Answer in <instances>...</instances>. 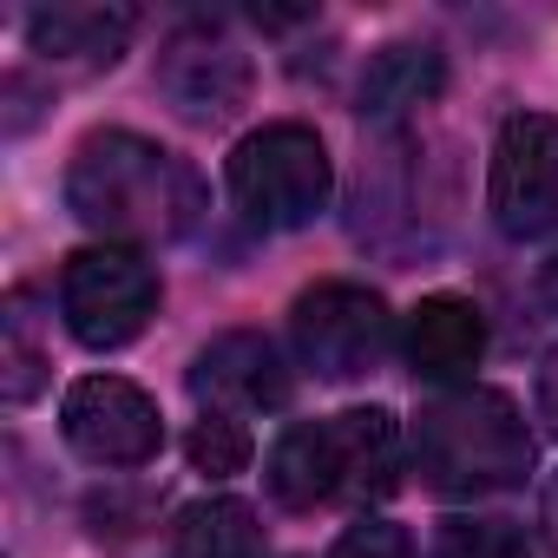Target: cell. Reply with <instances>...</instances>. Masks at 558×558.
Listing matches in <instances>:
<instances>
[{"instance_id":"cell-13","label":"cell","mask_w":558,"mask_h":558,"mask_svg":"<svg viewBox=\"0 0 558 558\" xmlns=\"http://www.w3.org/2000/svg\"><path fill=\"white\" fill-rule=\"evenodd\" d=\"M440 80H447V60H440V47H427V40H395V47H381V53H368V66H362V119H401V112H414V106H427L434 93H440Z\"/></svg>"},{"instance_id":"cell-21","label":"cell","mask_w":558,"mask_h":558,"mask_svg":"<svg viewBox=\"0 0 558 558\" xmlns=\"http://www.w3.org/2000/svg\"><path fill=\"white\" fill-rule=\"evenodd\" d=\"M538 296H545V310H558V250L538 263Z\"/></svg>"},{"instance_id":"cell-16","label":"cell","mask_w":558,"mask_h":558,"mask_svg":"<svg viewBox=\"0 0 558 558\" xmlns=\"http://www.w3.org/2000/svg\"><path fill=\"white\" fill-rule=\"evenodd\" d=\"M427 558H525V532H519L512 519H473V512H453V519H440Z\"/></svg>"},{"instance_id":"cell-7","label":"cell","mask_w":558,"mask_h":558,"mask_svg":"<svg viewBox=\"0 0 558 558\" xmlns=\"http://www.w3.org/2000/svg\"><path fill=\"white\" fill-rule=\"evenodd\" d=\"M493 223L512 243L558 230V119L512 112L493 138V178H486Z\"/></svg>"},{"instance_id":"cell-19","label":"cell","mask_w":558,"mask_h":558,"mask_svg":"<svg viewBox=\"0 0 558 558\" xmlns=\"http://www.w3.org/2000/svg\"><path fill=\"white\" fill-rule=\"evenodd\" d=\"M538 414H545V427L558 434V349L538 362Z\"/></svg>"},{"instance_id":"cell-20","label":"cell","mask_w":558,"mask_h":558,"mask_svg":"<svg viewBox=\"0 0 558 558\" xmlns=\"http://www.w3.org/2000/svg\"><path fill=\"white\" fill-rule=\"evenodd\" d=\"M538 532H545V545L558 551V473L545 480V499H538Z\"/></svg>"},{"instance_id":"cell-4","label":"cell","mask_w":558,"mask_h":558,"mask_svg":"<svg viewBox=\"0 0 558 558\" xmlns=\"http://www.w3.org/2000/svg\"><path fill=\"white\" fill-rule=\"evenodd\" d=\"M223 184H230V204L243 210V223H256V230H303V223H316L329 210L336 165H329V145H323L316 125L276 119V125H256L230 151Z\"/></svg>"},{"instance_id":"cell-18","label":"cell","mask_w":558,"mask_h":558,"mask_svg":"<svg viewBox=\"0 0 558 558\" xmlns=\"http://www.w3.org/2000/svg\"><path fill=\"white\" fill-rule=\"evenodd\" d=\"M329 558H421V551H414V538H408L401 525H388V519H355V525L336 538Z\"/></svg>"},{"instance_id":"cell-15","label":"cell","mask_w":558,"mask_h":558,"mask_svg":"<svg viewBox=\"0 0 558 558\" xmlns=\"http://www.w3.org/2000/svg\"><path fill=\"white\" fill-rule=\"evenodd\" d=\"M47 349L34 336V310H27V290L8 296V310H0V395H8V408H27L40 388H47Z\"/></svg>"},{"instance_id":"cell-9","label":"cell","mask_w":558,"mask_h":558,"mask_svg":"<svg viewBox=\"0 0 558 558\" xmlns=\"http://www.w3.org/2000/svg\"><path fill=\"white\" fill-rule=\"evenodd\" d=\"M250 53L223 34V27H210V21H197V27H178L165 47H158V66H151V86L165 93V106L178 112V119H191V125H223V119H236V106L250 99Z\"/></svg>"},{"instance_id":"cell-12","label":"cell","mask_w":558,"mask_h":558,"mask_svg":"<svg viewBox=\"0 0 558 558\" xmlns=\"http://www.w3.org/2000/svg\"><path fill=\"white\" fill-rule=\"evenodd\" d=\"M401 349H408V368L414 381H434V388H453L480 368L486 355V316L480 303L466 296H421L408 329H401Z\"/></svg>"},{"instance_id":"cell-10","label":"cell","mask_w":558,"mask_h":558,"mask_svg":"<svg viewBox=\"0 0 558 558\" xmlns=\"http://www.w3.org/2000/svg\"><path fill=\"white\" fill-rule=\"evenodd\" d=\"M184 381H191L204 414H236V421L243 414H276L296 395V381L283 368V349H276L269 336H256V329H230L210 349H197Z\"/></svg>"},{"instance_id":"cell-5","label":"cell","mask_w":558,"mask_h":558,"mask_svg":"<svg viewBox=\"0 0 558 558\" xmlns=\"http://www.w3.org/2000/svg\"><path fill=\"white\" fill-rule=\"evenodd\" d=\"M60 316L80 349H125L158 316V269L125 243L73 250L60 269Z\"/></svg>"},{"instance_id":"cell-6","label":"cell","mask_w":558,"mask_h":558,"mask_svg":"<svg viewBox=\"0 0 558 558\" xmlns=\"http://www.w3.org/2000/svg\"><path fill=\"white\" fill-rule=\"evenodd\" d=\"M290 336L310 375L323 381H362L395 336L388 303L368 283H349V276H329V283H310L290 310Z\"/></svg>"},{"instance_id":"cell-8","label":"cell","mask_w":558,"mask_h":558,"mask_svg":"<svg viewBox=\"0 0 558 558\" xmlns=\"http://www.w3.org/2000/svg\"><path fill=\"white\" fill-rule=\"evenodd\" d=\"M60 434L93 466H145L165 447L158 401L125 375H86L60 401Z\"/></svg>"},{"instance_id":"cell-14","label":"cell","mask_w":558,"mask_h":558,"mask_svg":"<svg viewBox=\"0 0 558 558\" xmlns=\"http://www.w3.org/2000/svg\"><path fill=\"white\" fill-rule=\"evenodd\" d=\"M171 558H263V525L243 499H197L171 525Z\"/></svg>"},{"instance_id":"cell-1","label":"cell","mask_w":558,"mask_h":558,"mask_svg":"<svg viewBox=\"0 0 558 558\" xmlns=\"http://www.w3.org/2000/svg\"><path fill=\"white\" fill-rule=\"evenodd\" d=\"M66 210L112 243H171L204 217V178L178 151L106 125L66 165Z\"/></svg>"},{"instance_id":"cell-3","label":"cell","mask_w":558,"mask_h":558,"mask_svg":"<svg viewBox=\"0 0 558 558\" xmlns=\"http://www.w3.org/2000/svg\"><path fill=\"white\" fill-rule=\"evenodd\" d=\"M414 473L447 499L512 493L532 473V427L499 388H453L414 414Z\"/></svg>"},{"instance_id":"cell-11","label":"cell","mask_w":558,"mask_h":558,"mask_svg":"<svg viewBox=\"0 0 558 558\" xmlns=\"http://www.w3.org/2000/svg\"><path fill=\"white\" fill-rule=\"evenodd\" d=\"M138 14L112 8V0H53V8L27 14V47L60 66V73H106L132 47Z\"/></svg>"},{"instance_id":"cell-2","label":"cell","mask_w":558,"mask_h":558,"mask_svg":"<svg viewBox=\"0 0 558 558\" xmlns=\"http://www.w3.org/2000/svg\"><path fill=\"white\" fill-rule=\"evenodd\" d=\"M395 473H401V427L388 408H349L329 421H303L263 460L269 499L290 512L381 499L395 493Z\"/></svg>"},{"instance_id":"cell-17","label":"cell","mask_w":558,"mask_h":558,"mask_svg":"<svg viewBox=\"0 0 558 558\" xmlns=\"http://www.w3.org/2000/svg\"><path fill=\"white\" fill-rule=\"evenodd\" d=\"M184 453H191V473H204V480H230V473L250 466L256 440H250V427H243L236 414H204V421L191 427Z\"/></svg>"}]
</instances>
